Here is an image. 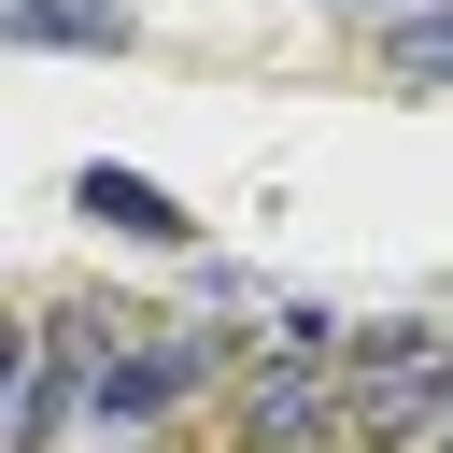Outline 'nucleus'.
<instances>
[{
	"label": "nucleus",
	"mask_w": 453,
	"mask_h": 453,
	"mask_svg": "<svg viewBox=\"0 0 453 453\" xmlns=\"http://www.w3.org/2000/svg\"><path fill=\"white\" fill-rule=\"evenodd\" d=\"M453 425V326H368L354 340V439L411 453Z\"/></svg>",
	"instance_id": "f257e3e1"
},
{
	"label": "nucleus",
	"mask_w": 453,
	"mask_h": 453,
	"mask_svg": "<svg viewBox=\"0 0 453 453\" xmlns=\"http://www.w3.org/2000/svg\"><path fill=\"white\" fill-rule=\"evenodd\" d=\"M0 42H42V57H113V42H127V0H0Z\"/></svg>",
	"instance_id": "20e7f679"
},
{
	"label": "nucleus",
	"mask_w": 453,
	"mask_h": 453,
	"mask_svg": "<svg viewBox=\"0 0 453 453\" xmlns=\"http://www.w3.org/2000/svg\"><path fill=\"white\" fill-rule=\"evenodd\" d=\"M382 71H396V85H453V0H411V14L382 28Z\"/></svg>",
	"instance_id": "423d86ee"
},
{
	"label": "nucleus",
	"mask_w": 453,
	"mask_h": 453,
	"mask_svg": "<svg viewBox=\"0 0 453 453\" xmlns=\"http://www.w3.org/2000/svg\"><path fill=\"white\" fill-rule=\"evenodd\" d=\"M212 368H226V340H198V326H127V340H99V368H85V411H99V439H142V425H170Z\"/></svg>",
	"instance_id": "f03ea898"
},
{
	"label": "nucleus",
	"mask_w": 453,
	"mask_h": 453,
	"mask_svg": "<svg viewBox=\"0 0 453 453\" xmlns=\"http://www.w3.org/2000/svg\"><path fill=\"white\" fill-rule=\"evenodd\" d=\"M71 396H85V354L71 340H28V368H14V453H57Z\"/></svg>",
	"instance_id": "39448f33"
},
{
	"label": "nucleus",
	"mask_w": 453,
	"mask_h": 453,
	"mask_svg": "<svg viewBox=\"0 0 453 453\" xmlns=\"http://www.w3.org/2000/svg\"><path fill=\"white\" fill-rule=\"evenodd\" d=\"M71 198H85V226H113V241H156V255H184V241H198V212H184L170 184H142V170H113V156H99V170H85Z\"/></svg>",
	"instance_id": "7ed1b4c3"
}]
</instances>
